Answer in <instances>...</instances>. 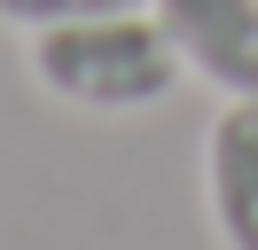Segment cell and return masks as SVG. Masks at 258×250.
I'll use <instances>...</instances> for the list:
<instances>
[{
    "instance_id": "cell-2",
    "label": "cell",
    "mask_w": 258,
    "mask_h": 250,
    "mask_svg": "<svg viewBox=\"0 0 258 250\" xmlns=\"http://www.w3.org/2000/svg\"><path fill=\"white\" fill-rule=\"evenodd\" d=\"M172 39L180 71H196L204 86L258 94V0H149Z\"/></svg>"
},
{
    "instance_id": "cell-3",
    "label": "cell",
    "mask_w": 258,
    "mask_h": 250,
    "mask_svg": "<svg viewBox=\"0 0 258 250\" xmlns=\"http://www.w3.org/2000/svg\"><path fill=\"white\" fill-rule=\"evenodd\" d=\"M204 211L219 250H258V94H235L204 133Z\"/></svg>"
},
{
    "instance_id": "cell-4",
    "label": "cell",
    "mask_w": 258,
    "mask_h": 250,
    "mask_svg": "<svg viewBox=\"0 0 258 250\" xmlns=\"http://www.w3.org/2000/svg\"><path fill=\"white\" fill-rule=\"evenodd\" d=\"M110 8H141V0H0V24L47 31V24H79V16H110Z\"/></svg>"
},
{
    "instance_id": "cell-1",
    "label": "cell",
    "mask_w": 258,
    "mask_h": 250,
    "mask_svg": "<svg viewBox=\"0 0 258 250\" xmlns=\"http://www.w3.org/2000/svg\"><path fill=\"white\" fill-rule=\"evenodd\" d=\"M32 78L71 109L117 117V109H157L180 86V55L164 39L157 8H110V16L32 31Z\"/></svg>"
}]
</instances>
